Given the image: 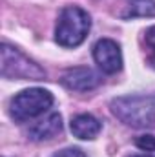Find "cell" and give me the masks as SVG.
I'll list each match as a JSON object with an SVG mask.
<instances>
[{
    "instance_id": "6da1fadb",
    "label": "cell",
    "mask_w": 155,
    "mask_h": 157,
    "mask_svg": "<svg viewBox=\"0 0 155 157\" xmlns=\"http://www.w3.org/2000/svg\"><path fill=\"white\" fill-rule=\"evenodd\" d=\"M112 113L131 128L155 126V95H130L112 101Z\"/></svg>"
},
{
    "instance_id": "7a4b0ae2",
    "label": "cell",
    "mask_w": 155,
    "mask_h": 157,
    "mask_svg": "<svg viewBox=\"0 0 155 157\" xmlns=\"http://www.w3.org/2000/svg\"><path fill=\"white\" fill-rule=\"evenodd\" d=\"M91 28L89 15L78 7V6H68L62 9L55 31V39L62 48H77L80 46Z\"/></svg>"
},
{
    "instance_id": "3957f363",
    "label": "cell",
    "mask_w": 155,
    "mask_h": 157,
    "mask_svg": "<svg viewBox=\"0 0 155 157\" xmlns=\"http://www.w3.org/2000/svg\"><path fill=\"white\" fill-rule=\"evenodd\" d=\"M53 104V95L42 88H29L22 90L11 99L9 113L17 122H26L47 112Z\"/></svg>"
},
{
    "instance_id": "277c9868",
    "label": "cell",
    "mask_w": 155,
    "mask_h": 157,
    "mask_svg": "<svg viewBox=\"0 0 155 157\" xmlns=\"http://www.w3.org/2000/svg\"><path fill=\"white\" fill-rule=\"evenodd\" d=\"M0 55H2L0 73L4 78H22V80H44L46 78V71L29 57L20 53L17 48L2 44Z\"/></svg>"
},
{
    "instance_id": "5b68a950",
    "label": "cell",
    "mask_w": 155,
    "mask_h": 157,
    "mask_svg": "<svg viewBox=\"0 0 155 157\" xmlns=\"http://www.w3.org/2000/svg\"><path fill=\"white\" fill-rule=\"evenodd\" d=\"M93 59L99 64V68L108 75H113L117 71H120L122 68L120 46L112 39L97 40V44L93 46Z\"/></svg>"
},
{
    "instance_id": "8992f818",
    "label": "cell",
    "mask_w": 155,
    "mask_h": 157,
    "mask_svg": "<svg viewBox=\"0 0 155 157\" xmlns=\"http://www.w3.org/2000/svg\"><path fill=\"white\" fill-rule=\"evenodd\" d=\"M100 80H102L100 75L91 68H71V70H66L60 77L62 86L73 91H89L97 88Z\"/></svg>"
},
{
    "instance_id": "52a82bcc",
    "label": "cell",
    "mask_w": 155,
    "mask_h": 157,
    "mask_svg": "<svg viewBox=\"0 0 155 157\" xmlns=\"http://www.w3.org/2000/svg\"><path fill=\"white\" fill-rule=\"evenodd\" d=\"M60 132H62V117H60V113L55 112V113H49L44 119L37 121L29 128L28 135L31 141H47V139H53L55 135H59Z\"/></svg>"
},
{
    "instance_id": "ba28073f",
    "label": "cell",
    "mask_w": 155,
    "mask_h": 157,
    "mask_svg": "<svg viewBox=\"0 0 155 157\" xmlns=\"http://www.w3.org/2000/svg\"><path fill=\"white\" fill-rule=\"evenodd\" d=\"M70 128H71V133L75 137L88 141V139H95L100 133L102 124H100L99 119H95L93 115H89V113H80L75 119H71Z\"/></svg>"
},
{
    "instance_id": "9c48e42d",
    "label": "cell",
    "mask_w": 155,
    "mask_h": 157,
    "mask_svg": "<svg viewBox=\"0 0 155 157\" xmlns=\"http://www.w3.org/2000/svg\"><path fill=\"white\" fill-rule=\"evenodd\" d=\"M124 17H155V0H130Z\"/></svg>"
},
{
    "instance_id": "30bf717a",
    "label": "cell",
    "mask_w": 155,
    "mask_h": 157,
    "mask_svg": "<svg viewBox=\"0 0 155 157\" xmlns=\"http://www.w3.org/2000/svg\"><path fill=\"white\" fill-rule=\"evenodd\" d=\"M146 37V46H148V49H150V55H148V62H150V66L155 68V26H152L146 33H144Z\"/></svg>"
},
{
    "instance_id": "8fae6325",
    "label": "cell",
    "mask_w": 155,
    "mask_h": 157,
    "mask_svg": "<svg viewBox=\"0 0 155 157\" xmlns=\"http://www.w3.org/2000/svg\"><path fill=\"white\" fill-rule=\"evenodd\" d=\"M135 144L141 150H144V152H155V137L153 135H141V137H137Z\"/></svg>"
},
{
    "instance_id": "7c38bea8",
    "label": "cell",
    "mask_w": 155,
    "mask_h": 157,
    "mask_svg": "<svg viewBox=\"0 0 155 157\" xmlns=\"http://www.w3.org/2000/svg\"><path fill=\"white\" fill-rule=\"evenodd\" d=\"M53 157H88L80 148H64L57 154H53Z\"/></svg>"
},
{
    "instance_id": "4fadbf2b",
    "label": "cell",
    "mask_w": 155,
    "mask_h": 157,
    "mask_svg": "<svg viewBox=\"0 0 155 157\" xmlns=\"http://www.w3.org/2000/svg\"><path fill=\"white\" fill-rule=\"evenodd\" d=\"M131 157H152V155H131Z\"/></svg>"
}]
</instances>
